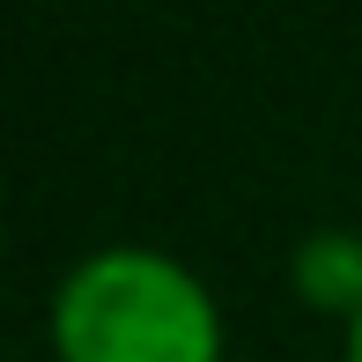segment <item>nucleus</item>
Instances as JSON below:
<instances>
[{
    "mask_svg": "<svg viewBox=\"0 0 362 362\" xmlns=\"http://www.w3.org/2000/svg\"><path fill=\"white\" fill-rule=\"evenodd\" d=\"M296 288H303L310 303L355 318L362 310V244L348 237V229H318V237L296 252Z\"/></svg>",
    "mask_w": 362,
    "mask_h": 362,
    "instance_id": "nucleus-2",
    "label": "nucleus"
},
{
    "mask_svg": "<svg viewBox=\"0 0 362 362\" xmlns=\"http://www.w3.org/2000/svg\"><path fill=\"white\" fill-rule=\"evenodd\" d=\"M348 362H362V310L348 318Z\"/></svg>",
    "mask_w": 362,
    "mask_h": 362,
    "instance_id": "nucleus-3",
    "label": "nucleus"
},
{
    "mask_svg": "<svg viewBox=\"0 0 362 362\" xmlns=\"http://www.w3.org/2000/svg\"><path fill=\"white\" fill-rule=\"evenodd\" d=\"M59 362H222V310L156 244H104L52 296Z\"/></svg>",
    "mask_w": 362,
    "mask_h": 362,
    "instance_id": "nucleus-1",
    "label": "nucleus"
}]
</instances>
